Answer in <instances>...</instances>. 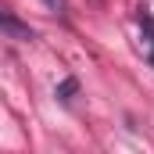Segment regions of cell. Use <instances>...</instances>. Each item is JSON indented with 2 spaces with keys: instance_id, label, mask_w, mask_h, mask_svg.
Masks as SVG:
<instances>
[{
  "instance_id": "2",
  "label": "cell",
  "mask_w": 154,
  "mask_h": 154,
  "mask_svg": "<svg viewBox=\"0 0 154 154\" xmlns=\"http://www.w3.org/2000/svg\"><path fill=\"white\" fill-rule=\"evenodd\" d=\"M75 90H79V82H75V79H65V82H61V86L54 90V97H57L61 104H72V97H75Z\"/></svg>"
},
{
  "instance_id": "3",
  "label": "cell",
  "mask_w": 154,
  "mask_h": 154,
  "mask_svg": "<svg viewBox=\"0 0 154 154\" xmlns=\"http://www.w3.org/2000/svg\"><path fill=\"white\" fill-rule=\"evenodd\" d=\"M43 4H47L54 14H61V11H65V0H43Z\"/></svg>"
},
{
  "instance_id": "1",
  "label": "cell",
  "mask_w": 154,
  "mask_h": 154,
  "mask_svg": "<svg viewBox=\"0 0 154 154\" xmlns=\"http://www.w3.org/2000/svg\"><path fill=\"white\" fill-rule=\"evenodd\" d=\"M4 29H7L14 39H32V29H29V25H22L14 14H4Z\"/></svg>"
}]
</instances>
